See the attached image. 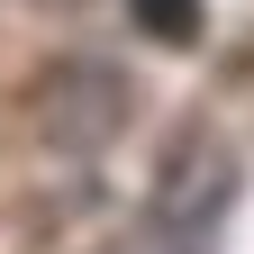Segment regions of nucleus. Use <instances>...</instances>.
<instances>
[{"instance_id": "obj_2", "label": "nucleus", "mask_w": 254, "mask_h": 254, "mask_svg": "<svg viewBox=\"0 0 254 254\" xmlns=\"http://www.w3.org/2000/svg\"><path fill=\"white\" fill-rule=\"evenodd\" d=\"M227 190H236V164H227V145L190 127V136L173 145L164 182H154V218H164V227H209V218L227 209Z\"/></svg>"}, {"instance_id": "obj_1", "label": "nucleus", "mask_w": 254, "mask_h": 254, "mask_svg": "<svg viewBox=\"0 0 254 254\" xmlns=\"http://www.w3.org/2000/svg\"><path fill=\"white\" fill-rule=\"evenodd\" d=\"M27 127L64 154H100L127 127V82L109 64H46L37 91H27Z\"/></svg>"}, {"instance_id": "obj_4", "label": "nucleus", "mask_w": 254, "mask_h": 254, "mask_svg": "<svg viewBox=\"0 0 254 254\" xmlns=\"http://www.w3.org/2000/svg\"><path fill=\"white\" fill-rule=\"evenodd\" d=\"M46 9H82V0H46Z\"/></svg>"}, {"instance_id": "obj_3", "label": "nucleus", "mask_w": 254, "mask_h": 254, "mask_svg": "<svg viewBox=\"0 0 254 254\" xmlns=\"http://www.w3.org/2000/svg\"><path fill=\"white\" fill-rule=\"evenodd\" d=\"M127 18H136L154 46H200V27H209L200 0H127Z\"/></svg>"}]
</instances>
